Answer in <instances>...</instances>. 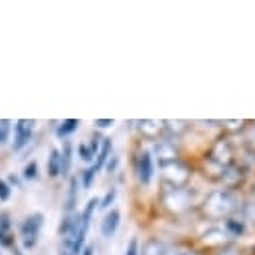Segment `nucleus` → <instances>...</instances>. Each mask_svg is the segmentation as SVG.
Here are the masks:
<instances>
[{
    "label": "nucleus",
    "mask_w": 255,
    "mask_h": 255,
    "mask_svg": "<svg viewBox=\"0 0 255 255\" xmlns=\"http://www.w3.org/2000/svg\"><path fill=\"white\" fill-rule=\"evenodd\" d=\"M0 231L10 233V217L6 213H0Z\"/></svg>",
    "instance_id": "nucleus-30"
},
{
    "label": "nucleus",
    "mask_w": 255,
    "mask_h": 255,
    "mask_svg": "<svg viewBox=\"0 0 255 255\" xmlns=\"http://www.w3.org/2000/svg\"><path fill=\"white\" fill-rule=\"evenodd\" d=\"M231 157H233V153H231V149H229L227 143H217L213 147V151H211V161H215L223 169L231 167Z\"/></svg>",
    "instance_id": "nucleus-8"
},
{
    "label": "nucleus",
    "mask_w": 255,
    "mask_h": 255,
    "mask_svg": "<svg viewBox=\"0 0 255 255\" xmlns=\"http://www.w3.org/2000/svg\"><path fill=\"white\" fill-rule=\"evenodd\" d=\"M42 223H44L42 213H32V215H28L22 221V225H20V237H22V243H24L26 249H30V247L36 245L38 233L42 229Z\"/></svg>",
    "instance_id": "nucleus-2"
},
{
    "label": "nucleus",
    "mask_w": 255,
    "mask_h": 255,
    "mask_svg": "<svg viewBox=\"0 0 255 255\" xmlns=\"http://www.w3.org/2000/svg\"><path fill=\"white\" fill-rule=\"evenodd\" d=\"M227 229H229L233 235H239V233L243 231V223H237L235 219H229V221H227Z\"/></svg>",
    "instance_id": "nucleus-29"
},
{
    "label": "nucleus",
    "mask_w": 255,
    "mask_h": 255,
    "mask_svg": "<svg viewBox=\"0 0 255 255\" xmlns=\"http://www.w3.org/2000/svg\"><path fill=\"white\" fill-rule=\"evenodd\" d=\"M95 125L101 127V129H105V127H111V125H113V119H97Z\"/></svg>",
    "instance_id": "nucleus-33"
},
{
    "label": "nucleus",
    "mask_w": 255,
    "mask_h": 255,
    "mask_svg": "<svg viewBox=\"0 0 255 255\" xmlns=\"http://www.w3.org/2000/svg\"><path fill=\"white\" fill-rule=\"evenodd\" d=\"M119 221H121V213H119L117 209H111V211L105 215L103 223H101V233H103V237H113L115 231H117V227H119Z\"/></svg>",
    "instance_id": "nucleus-9"
},
{
    "label": "nucleus",
    "mask_w": 255,
    "mask_h": 255,
    "mask_svg": "<svg viewBox=\"0 0 255 255\" xmlns=\"http://www.w3.org/2000/svg\"><path fill=\"white\" fill-rule=\"evenodd\" d=\"M71 151H73L71 143H69V141H65V147H62V153H60V161H62V175H67V173H69V169H71V161H73Z\"/></svg>",
    "instance_id": "nucleus-16"
},
{
    "label": "nucleus",
    "mask_w": 255,
    "mask_h": 255,
    "mask_svg": "<svg viewBox=\"0 0 255 255\" xmlns=\"http://www.w3.org/2000/svg\"><path fill=\"white\" fill-rule=\"evenodd\" d=\"M179 255H197V253H179Z\"/></svg>",
    "instance_id": "nucleus-37"
},
{
    "label": "nucleus",
    "mask_w": 255,
    "mask_h": 255,
    "mask_svg": "<svg viewBox=\"0 0 255 255\" xmlns=\"http://www.w3.org/2000/svg\"><path fill=\"white\" fill-rule=\"evenodd\" d=\"M77 125H79L77 119H67V121H62L60 127L56 129V135H58V137H67V135H71V133L77 129Z\"/></svg>",
    "instance_id": "nucleus-17"
},
{
    "label": "nucleus",
    "mask_w": 255,
    "mask_h": 255,
    "mask_svg": "<svg viewBox=\"0 0 255 255\" xmlns=\"http://www.w3.org/2000/svg\"><path fill=\"white\" fill-rule=\"evenodd\" d=\"M111 149H113L111 139H103V147H101V151H99V155H97V165H95L97 171L107 163V159H109V155H111Z\"/></svg>",
    "instance_id": "nucleus-15"
},
{
    "label": "nucleus",
    "mask_w": 255,
    "mask_h": 255,
    "mask_svg": "<svg viewBox=\"0 0 255 255\" xmlns=\"http://www.w3.org/2000/svg\"><path fill=\"white\" fill-rule=\"evenodd\" d=\"M141 255H173V253H171V247H169L165 241L149 239V241L143 245Z\"/></svg>",
    "instance_id": "nucleus-10"
},
{
    "label": "nucleus",
    "mask_w": 255,
    "mask_h": 255,
    "mask_svg": "<svg viewBox=\"0 0 255 255\" xmlns=\"http://www.w3.org/2000/svg\"><path fill=\"white\" fill-rule=\"evenodd\" d=\"M36 177H38V165H36V161H30L24 167V179H36Z\"/></svg>",
    "instance_id": "nucleus-24"
},
{
    "label": "nucleus",
    "mask_w": 255,
    "mask_h": 255,
    "mask_svg": "<svg viewBox=\"0 0 255 255\" xmlns=\"http://www.w3.org/2000/svg\"><path fill=\"white\" fill-rule=\"evenodd\" d=\"M163 125H165V129H167L169 133H173L175 137H179V135L187 129V123H185V121H165Z\"/></svg>",
    "instance_id": "nucleus-18"
},
{
    "label": "nucleus",
    "mask_w": 255,
    "mask_h": 255,
    "mask_svg": "<svg viewBox=\"0 0 255 255\" xmlns=\"http://www.w3.org/2000/svg\"><path fill=\"white\" fill-rule=\"evenodd\" d=\"M97 205H99V199H91L89 203H87V207H85V211L81 213V217H83V225L89 229V223H91V217H93V211L97 209Z\"/></svg>",
    "instance_id": "nucleus-19"
},
{
    "label": "nucleus",
    "mask_w": 255,
    "mask_h": 255,
    "mask_svg": "<svg viewBox=\"0 0 255 255\" xmlns=\"http://www.w3.org/2000/svg\"><path fill=\"white\" fill-rule=\"evenodd\" d=\"M32 133H34V121H28V119L16 121V125H14V145H12L14 151H20L22 147H26Z\"/></svg>",
    "instance_id": "nucleus-6"
},
{
    "label": "nucleus",
    "mask_w": 255,
    "mask_h": 255,
    "mask_svg": "<svg viewBox=\"0 0 255 255\" xmlns=\"http://www.w3.org/2000/svg\"><path fill=\"white\" fill-rule=\"evenodd\" d=\"M115 195H117V191H115V189H111L109 193L99 201V207H101V209H109V207H111V203L115 201Z\"/></svg>",
    "instance_id": "nucleus-25"
},
{
    "label": "nucleus",
    "mask_w": 255,
    "mask_h": 255,
    "mask_svg": "<svg viewBox=\"0 0 255 255\" xmlns=\"http://www.w3.org/2000/svg\"><path fill=\"white\" fill-rule=\"evenodd\" d=\"M8 197H10V187L6 181L0 179V201H8Z\"/></svg>",
    "instance_id": "nucleus-27"
},
{
    "label": "nucleus",
    "mask_w": 255,
    "mask_h": 255,
    "mask_svg": "<svg viewBox=\"0 0 255 255\" xmlns=\"http://www.w3.org/2000/svg\"><path fill=\"white\" fill-rule=\"evenodd\" d=\"M151 177H153V157H151V153H143L139 157V179H141V183L147 185L151 181Z\"/></svg>",
    "instance_id": "nucleus-11"
},
{
    "label": "nucleus",
    "mask_w": 255,
    "mask_h": 255,
    "mask_svg": "<svg viewBox=\"0 0 255 255\" xmlns=\"http://www.w3.org/2000/svg\"><path fill=\"white\" fill-rule=\"evenodd\" d=\"M221 255H237V253H235V251H223Z\"/></svg>",
    "instance_id": "nucleus-35"
},
{
    "label": "nucleus",
    "mask_w": 255,
    "mask_h": 255,
    "mask_svg": "<svg viewBox=\"0 0 255 255\" xmlns=\"http://www.w3.org/2000/svg\"><path fill=\"white\" fill-rule=\"evenodd\" d=\"M161 171H163V179L171 185V187H183L187 181H189V169L185 167V165H181V163H169V165H163L161 167Z\"/></svg>",
    "instance_id": "nucleus-5"
},
{
    "label": "nucleus",
    "mask_w": 255,
    "mask_h": 255,
    "mask_svg": "<svg viewBox=\"0 0 255 255\" xmlns=\"http://www.w3.org/2000/svg\"><path fill=\"white\" fill-rule=\"evenodd\" d=\"M203 209L211 219H223V217L233 215L239 209V205H237V199L229 191H213L205 199Z\"/></svg>",
    "instance_id": "nucleus-1"
},
{
    "label": "nucleus",
    "mask_w": 255,
    "mask_h": 255,
    "mask_svg": "<svg viewBox=\"0 0 255 255\" xmlns=\"http://www.w3.org/2000/svg\"><path fill=\"white\" fill-rule=\"evenodd\" d=\"M79 155H81L83 161H91V159L95 157V153H93L91 147H87V145H79Z\"/></svg>",
    "instance_id": "nucleus-28"
},
{
    "label": "nucleus",
    "mask_w": 255,
    "mask_h": 255,
    "mask_svg": "<svg viewBox=\"0 0 255 255\" xmlns=\"http://www.w3.org/2000/svg\"><path fill=\"white\" fill-rule=\"evenodd\" d=\"M0 243L6 245V247H10V245L14 243V239H12V235H10V233H6V231H0Z\"/></svg>",
    "instance_id": "nucleus-31"
},
{
    "label": "nucleus",
    "mask_w": 255,
    "mask_h": 255,
    "mask_svg": "<svg viewBox=\"0 0 255 255\" xmlns=\"http://www.w3.org/2000/svg\"><path fill=\"white\" fill-rule=\"evenodd\" d=\"M81 255H95V249H93V247H85Z\"/></svg>",
    "instance_id": "nucleus-34"
},
{
    "label": "nucleus",
    "mask_w": 255,
    "mask_h": 255,
    "mask_svg": "<svg viewBox=\"0 0 255 255\" xmlns=\"http://www.w3.org/2000/svg\"><path fill=\"white\" fill-rule=\"evenodd\" d=\"M79 179L73 177L71 179V185H69V195H67V213H73L75 211V205H77V193H79Z\"/></svg>",
    "instance_id": "nucleus-14"
},
{
    "label": "nucleus",
    "mask_w": 255,
    "mask_h": 255,
    "mask_svg": "<svg viewBox=\"0 0 255 255\" xmlns=\"http://www.w3.org/2000/svg\"><path fill=\"white\" fill-rule=\"evenodd\" d=\"M239 179H241V171H239L237 167H227V169H225V173H223V181H225L227 185H235Z\"/></svg>",
    "instance_id": "nucleus-20"
},
{
    "label": "nucleus",
    "mask_w": 255,
    "mask_h": 255,
    "mask_svg": "<svg viewBox=\"0 0 255 255\" xmlns=\"http://www.w3.org/2000/svg\"><path fill=\"white\" fill-rule=\"evenodd\" d=\"M95 175H97V169H95V165H93V167H89V169L83 173V187H85V189H89V187L93 185V179H95Z\"/></svg>",
    "instance_id": "nucleus-23"
},
{
    "label": "nucleus",
    "mask_w": 255,
    "mask_h": 255,
    "mask_svg": "<svg viewBox=\"0 0 255 255\" xmlns=\"http://www.w3.org/2000/svg\"><path fill=\"white\" fill-rule=\"evenodd\" d=\"M163 205L169 209V211H185L189 205H191V193L183 187H169L165 193H163Z\"/></svg>",
    "instance_id": "nucleus-3"
},
{
    "label": "nucleus",
    "mask_w": 255,
    "mask_h": 255,
    "mask_svg": "<svg viewBox=\"0 0 255 255\" xmlns=\"http://www.w3.org/2000/svg\"><path fill=\"white\" fill-rule=\"evenodd\" d=\"M245 141H247V145L255 151V129H251L249 133H247V137H245Z\"/></svg>",
    "instance_id": "nucleus-32"
},
{
    "label": "nucleus",
    "mask_w": 255,
    "mask_h": 255,
    "mask_svg": "<svg viewBox=\"0 0 255 255\" xmlns=\"http://www.w3.org/2000/svg\"><path fill=\"white\" fill-rule=\"evenodd\" d=\"M125 255H141V249H139V239H137V237H133V239L129 241V245H127V251H125Z\"/></svg>",
    "instance_id": "nucleus-26"
},
{
    "label": "nucleus",
    "mask_w": 255,
    "mask_h": 255,
    "mask_svg": "<svg viewBox=\"0 0 255 255\" xmlns=\"http://www.w3.org/2000/svg\"><path fill=\"white\" fill-rule=\"evenodd\" d=\"M163 123L159 121H153V119H145V121H139V129L145 137H157L161 131H163Z\"/></svg>",
    "instance_id": "nucleus-12"
},
{
    "label": "nucleus",
    "mask_w": 255,
    "mask_h": 255,
    "mask_svg": "<svg viewBox=\"0 0 255 255\" xmlns=\"http://www.w3.org/2000/svg\"><path fill=\"white\" fill-rule=\"evenodd\" d=\"M62 173V161H60V151L52 149L50 157H48V175L50 177H58Z\"/></svg>",
    "instance_id": "nucleus-13"
},
{
    "label": "nucleus",
    "mask_w": 255,
    "mask_h": 255,
    "mask_svg": "<svg viewBox=\"0 0 255 255\" xmlns=\"http://www.w3.org/2000/svg\"><path fill=\"white\" fill-rule=\"evenodd\" d=\"M12 255H22V253H20L18 249H14V253H12Z\"/></svg>",
    "instance_id": "nucleus-36"
},
{
    "label": "nucleus",
    "mask_w": 255,
    "mask_h": 255,
    "mask_svg": "<svg viewBox=\"0 0 255 255\" xmlns=\"http://www.w3.org/2000/svg\"><path fill=\"white\" fill-rule=\"evenodd\" d=\"M225 239V233L221 229H211L209 233H205V241L207 243H221Z\"/></svg>",
    "instance_id": "nucleus-22"
},
{
    "label": "nucleus",
    "mask_w": 255,
    "mask_h": 255,
    "mask_svg": "<svg viewBox=\"0 0 255 255\" xmlns=\"http://www.w3.org/2000/svg\"><path fill=\"white\" fill-rule=\"evenodd\" d=\"M155 155H157L161 167L177 161V149H175V145L171 141H159L155 145Z\"/></svg>",
    "instance_id": "nucleus-7"
},
{
    "label": "nucleus",
    "mask_w": 255,
    "mask_h": 255,
    "mask_svg": "<svg viewBox=\"0 0 255 255\" xmlns=\"http://www.w3.org/2000/svg\"><path fill=\"white\" fill-rule=\"evenodd\" d=\"M10 135V121L8 119H0V145H4Z\"/></svg>",
    "instance_id": "nucleus-21"
},
{
    "label": "nucleus",
    "mask_w": 255,
    "mask_h": 255,
    "mask_svg": "<svg viewBox=\"0 0 255 255\" xmlns=\"http://www.w3.org/2000/svg\"><path fill=\"white\" fill-rule=\"evenodd\" d=\"M85 233H87V229L81 227V229H77V231H73V233H69V235L62 237L58 255H79V253H83Z\"/></svg>",
    "instance_id": "nucleus-4"
}]
</instances>
